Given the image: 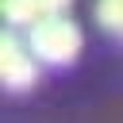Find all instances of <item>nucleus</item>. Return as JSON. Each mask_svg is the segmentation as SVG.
Listing matches in <instances>:
<instances>
[{
  "mask_svg": "<svg viewBox=\"0 0 123 123\" xmlns=\"http://www.w3.org/2000/svg\"><path fill=\"white\" fill-rule=\"evenodd\" d=\"M27 46L38 62L46 65H65L77 58L81 50V31L73 19L65 15H42L38 23H31V35H27Z\"/></svg>",
  "mask_w": 123,
  "mask_h": 123,
  "instance_id": "f257e3e1",
  "label": "nucleus"
},
{
  "mask_svg": "<svg viewBox=\"0 0 123 123\" xmlns=\"http://www.w3.org/2000/svg\"><path fill=\"white\" fill-rule=\"evenodd\" d=\"M35 62L38 58L31 54V46H23L15 35H4L0 38V77H4L8 88H31L35 85V73H38Z\"/></svg>",
  "mask_w": 123,
  "mask_h": 123,
  "instance_id": "f03ea898",
  "label": "nucleus"
},
{
  "mask_svg": "<svg viewBox=\"0 0 123 123\" xmlns=\"http://www.w3.org/2000/svg\"><path fill=\"white\" fill-rule=\"evenodd\" d=\"M0 12L8 23H38L42 12H38V0H0Z\"/></svg>",
  "mask_w": 123,
  "mask_h": 123,
  "instance_id": "7ed1b4c3",
  "label": "nucleus"
},
{
  "mask_svg": "<svg viewBox=\"0 0 123 123\" xmlns=\"http://www.w3.org/2000/svg\"><path fill=\"white\" fill-rule=\"evenodd\" d=\"M96 23L108 31H123V0H96Z\"/></svg>",
  "mask_w": 123,
  "mask_h": 123,
  "instance_id": "20e7f679",
  "label": "nucleus"
},
{
  "mask_svg": "<svg viewBox=\"0 0 123 123\" xmlns=\"http://www.w3.org/2000/svg\"><path fill=\"white\" fill-rule=\"evenodd\" d=\"M65 8H69V0H38L42 15H65Z\"/></svg>",
  "mask_w": 123,
  "mask_h": 123,
  "instance_id": "39448f33",
  "label": "nucleus"
}]
</instances>
